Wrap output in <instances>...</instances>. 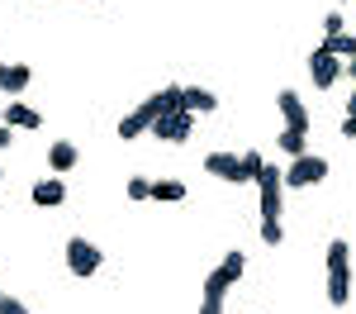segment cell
<instances>
[{
	"label": "cell",
	"instance_id": "1",
	"mask_svg": "<svg viewBox=\"0 0 356 314\" xmlns=\"http://www.w3.org/2000/svg\"><path fill=\"white\" fill-rule=\"evenodd\" d=\"M323 257H328V305L342 310V305L352 300V248H347L342 238H332Z\"/></svg>",
	"mask_w": 356,
	"mask_h": 314
},
{
	"label": "cell",
	"instance_id": "2",
	"mask_svg": "<svg viewBox=\"0 0 356 314\" xmlns=\"http://www.w3.org/2000/svg\"><path fill=\"white\" fill-rule=\"evenodd\" d=\"M280 181L285 186H318V181H328V157H314V152H304V157H290V171H280Z\"/></svg>",
	"mask_w": 356,
	"mask_h": 314
},
{
	"label": "cell",
	"instance_id": "3",
	"mask_svg": "<svg viewBox=\"0 0 356 314\" xmlns=\"http://www.w3.org/2000/svg\"><path fill=\"white\" fill-rule=\"evenodd\" d=\"M257 181V191H261V219H280V205H285V181H280V171L271 162H261V171L252 176Z\"/></svg>",
	"mask_w": 356,
	"mask_h": 314
},
{
	"label": "cell",
	"instance_id": "4",
	"mask_svg": "<svg viewBox=\"0 0 356 314\" xmlns=\"http://www.w3.org/2000/svg\"><path fill=\"white\" fill-rule=\"evenodd\" d=\"M67 267H72V276H95L105 267V253L90 238H67Z\"/></svg>",
	"mask_w": 356,
	"mask_h": 314
},
{
	"label": "cell",
	"instance_id": "5",
	"mask_svg": "<svg viewBox=\"0 0 356 314\" xmlns=\"http://www.w3.org/2000/svg\"><path fill=\"white\" fill-rule=\"evenodd\" d=\"M195 134V114L191 110H171L162 114L157 124H152V139H162V143H191Z\"/></svg>",
	"mask_w": 356,
	"mask_h": 314
},
{
	"label": "cell",
	"instance_id": "6",
	"mask_svg": "<svg viewBox=\"0 0 356 314\" xmlns=\"http://www.w3.org/2000/svg\"><path fill=\"white\" fill-rule=\"evenodd\" d=\"M309 77H314V86H318V91H332V86L342 81V57L314 48V57H309Z\"/></svg>",
	"mask_w": 356,
	"mask_h": 314
},
{
	"label": "cell",
	"instance_id": "7",
	"mask_svg": "<svg viewBox=\"0 0 356 314\" xmlns=\"http://www.w3.org/2000/svg\"><path fill=\"white\" fill-rule=\"evenodd\" d=\"M204 171H209V176H223L228 186H243L247 181L243 157H233V152H209V157H204Z\"/></svg>",
	"mask_w": 356,
	"mask_h": 314
},
{
	"label": "cell",
	"instance_id": "8",
	"mask_svg": "<svg viewBox=\"0 0 356 314\" xmlns=\"http://www.w3.org/2000/svg\"><path fill=\"white\" fill-rule=\"evenodd\" d=\"M275 105H280V114H285V129L309 134V110H304V100L295 95V91H280V95H275Z\"/></svg>",
	"mask_w": 356,
	"mask_h": 314
},
{
	"label": "cell",
	"instance_id": "9",
	"mask_svg": "<svg viewBox=\"0 0 356 314\" xmlns=\"http://www.w3.org/2000/svg\"><path fill=\"white\" fill-rule=\"evenodd\" d=\"M29 81H33V72H29L24 62H0V91L19 95V91H24Z\"/></svg>",
	"mask_w": 356,
	"mask_h": 314
},
{
	"label": "cell",
	"instance_id": "10",
	"mask_svg": "<svg viewBox=\"0 0 356 314\" xmlns=\"http://www.w3.org/2000/svg\"><path fill=\"white\" fill-rule=\"evenodd\" d=\"M76 157H81V152H76V143H53V148H48V167L57 171V176H67V171L76 167Z\"/></svg>",
	"mask_w": 356,
	"mask_h": 314
},
{
	"label": "cell",
	"instance_id": "11",
	"mask_svg": "<svg viewBox=\"0 0 356 314\" xmlns=\"http://www.w3.org/2000/svg\"><path fill=\"white\" fill-rule=\"evenodd\" d=\"M29 196H33V205H43V210H57V205L67 200V186H62V181L53 176V181H38Z\"/></svg>",
	"mask_w": 356,
	"mask_h": 314
},
{
	"label": "cell",
	"instance_id": "12",
	"mask_svg": "<svg viewBox=\"0 0 356 314\" xmlns=\"http://www.w3.org/2000/svg\"><path fill=\"white\" fill-rule=\"evenodd\" d=\"M0 124H10V129H38V124H43V114H38V110H29V105H19V100H15L10 110L0 114Z\"/></svg>",
	"mask_w": 356,
	"mask_h": 314
},
{
	"label": "cell",
	"instance_id": "13",
	"mask_svg": "<svg viewBox=\"0 0 356 314\" xmlns=\"http://www.w3.org/2000/svg\"><path fill=\"white\" fill-rule=\"evenodd\" d=\"M186 110H191V114L219 110V95H214V91H204V86H186Z\"/></svg>",
	"mask_w": 356,
	"mask_h": 314
},
{
	"label": "cell",
	"instance_id": "14",
	"mask_svg": "<svg viewBox=\"0 0 356 314\" xmlns=\"http://www.w3.org/2000/svg\"><path fill=\"white\" fill-rule=\"evenodd\" d=\"M186 196H191L186 181H152V200H162V205H181Z\"/></svg>",
	"mask_w": 356,
	"mask_h": 314
},
{
	"label": "cell",
	"instance_id": "15",
	"mask_svg": "<svg viewBox=\"0 0 356 314\" xmlns=\"http://www.w3.org/2000/svg\"><path fill=\"white\" fill-rule=\"evenodd\" d=\"M323 53H332V57H356V38L352 33H332V38H323L318 43Z\"/></svg>",
	"mask_w": 356,
	"mask_h": 314
},
{
	"label": "cell",
	"instance_id": "16",
	"mask_svg": "<svg viewBox=\"0 0 356 314\" xmlns=\"http://www.w3.org/2000/svg\"><path fill=\"white\" fill-rule=\"evenodd\" d=\"M147 129H152V124H147V119H143V114H124V119H119V139H124V143H134L138 139V134H147Z\"/></svg>",
	"mask_w": 356,
	"mask_h": 314
},
{
	"label": "cell",
	"instance_id": "17",
	"mask_svg": "<svg viewBox=\"0 0 356 314\" xmlns=\"http://www.w3.org/2000/svg\"><path fill=\"white\" fill-rule=\"evenodd\" d=\"M280 152H285V157H304V152H309V148H304V134L300 129H280Z\"/></svg>",
	"mask_w": 356,
	"mask_h": 314
},
{
	"label": "cell",
	"instance_id": "18",
	"mask_svg": "<svg viewBox=\"0 0 356 314\" xmlns=\"http://www.w3.org/2000/svg\"><path fill=\"white\" fill-rule=\"evenodd\" d=\"M243 267H247V253H243V248H233V253H228V257L219 262V272L228 276V285H233L238 276H243Z\"/></svg>",
	"mask_w": 356,
	"mask_h": 314
},
{
	"label": "cell",
	"instance_id": "19",
	"mask_svg": "<svg viewBox=\"0 0 356 314\" xmlns=\"http://www.w3.org/2000/svg\"><path fill=\"white\" fill-rule=\"evenodd\" d=\"M138 114H143L147 124H157V119H162V114H166V95H162V91H157V95H147V100L138 105Z\"/></svg>",
	"mask_w": 356,
	"mask_h": 314
},
{
	"label": "cell",
	"instance_id": "20",
	"mask_svg": "<svg viewBox=\"0 0 356 314\" xmlns=\"http://www.w3.org/2000/svg\"><path fill=\"white\" fill-rule=\"evenodd\" d=\"M261 243H266V248H280V243H285V228H280V219H261Z\"/></svg>",
	"mask_w": 356,
	"mask_h": 314
},
{
	"label": "cell",
	"instance_id": "21",
	"mask_svg": "<svg viewBox=\"0 0 356 314\" xmlns=\"http://www.w3.org/2000/svg\"><path fill=\"white\" fill-rule=\"evenodd\" d=\"M204 295H214V300H223V295H228V276H223L219 267L204 276Z\"/></svg>",
	"mask_w": 356,
	"mask_h": 314
},
{
	"label": "cell",
	"instance_id": "22",
	"mask_svg": "<svg viewBox=\"0 0 356 314\" xmlns=\"http://www.w3.org/2000/svg\"><path fill=\"white\" fill-rule=\"evenodd\" d=\"M129 200H152V181L147 176H129Z\"/></svg>",
	"mask_w": 356,
	"mask_h": 314
},
{
	"label": "cell",
	"instance_id": "23",
	"mask_svg": "<svg viewBox=\"0 0 356 314\" xmlns=\"http://www.w3.org/2000/svg\"><path fill=\"white\" fill-rule=\"evenodd\" d=\"M238 157H243V171H247V181H252L261 171V152H238Z\"/></svg>",
	"mask_w": 356,
	"mask_h": 314
},
{
	"label": "cell",
	"instance_id": "24",
	"mask_svg": "<svg viewBox=\"0 0 356 314\" xmlns=\"http://www.w3.org/2000/svg\"><path fill=\"white\" fill-rule=\"evenodd\" d=\"M0 314H29V305L15 300V295H0Z\"/></svg>",
	"mask_w": 356,
	"mask_h": 314
},
{
	"label": "cell",
	"instance_id": "25",
	"mask_svg": "<svg viewBox=\"0 0 356 314\" xmlns=\"http://www.w3.org/2000/svg\"><path fill=\"white\" fill-rule=\"evenodd\" d=\"M200 314H223V300H214V295H204V300H200Z\"/></svg>",
	"mask_w": 356,
	"mask_h": 314
},
{
	"label": "cell",
	"instance_id": "26",
	"mask_svg": "<svg viewBox=\"0 0 356 314\" xmlns=\"http://www.w3.org/2000/svg\"><path fill=\"white\" fill-rule=\"evenodd\" d=\"M323 29H328V38H332V33H342V10H332L328 19H323Z\"/></svg>",
	"mask_w": 356,
	"mask_h": 314
},
{
	"label": "cell",
	"instance_id": "27",
	"mask_svg": "<svg viewBox=\"0 0 356 314\" xmlns=\"http://www.w3.org/2000/svg\"><path fill=\"white\" fill-rule=\"evenodd\" d=\"M342 139H356V114H347V119H342Z\"/></svg>",
	"mask_w": 356,
	"mask_h": 314
},
{
	"label": "cell",
	"instance_id": "28",
	"mask_svg": "<svg viewBox=\"0 0 356 314\" xmlns=\"http://www.w3.org/2000/svg\"><path fill=\"white\" fill-rule=\"evenodd\" d=\"M342 77H352V81H356V57H347V62H342Z\"/></svg>",
	"mask_w": 356,
	"mask_h": 314
},
{
	"label": "cell",
	"instance_id": "29",
	"mask_svg": "<svg viewBox=\"0 0 356 314\" xmlns=\"http://www.w3.org/2000/svg\"><path fill=\"white\" fill-rule=\"evenodd\" d=\"M10 148V124H0V152Z\"/></svg>",
	"mask_w": 356,
	"mask_h": 314
},
{
	"label": "cell",
	"instance_id": "30",
	"mask_svg": "<svg viewBox=\"0 0 356 314\" xmlns=\"http://www.w3.org/2000/svg\"><path fill=\"white\" fill-rule=\"evenodd\" d=\"M347 114H356V91H352V100H347Z\"/></svg>",
	"mask_w": 356,
	"mask_h": 314
},
{
	"label": "cell",
	"instance_id": "31",
	"mask_svg": "<svg viewBox=\"0 0 356 314\" xmlns=\"http://www.w3.org/2000/svg\"><path fill=\"white\" fill-rule=\"evenodd\" d=\"M337 5H347V0H337Z\"/></svg>",
	"mask_w": 356,
	"mask_h": 314
},
{
	"label": "cell",
	"instance_id": "32",
	"mask_svg": "<svg viewBox=\"0 0 356 314\" xmlns=\"http://www.w3.org/2000/svg\"><path fill=\"white\" fill-rule=\"evenodd\" d=\"M0 181H5V171H0Z\"/></svg>",
	"mask_w": 356,
	"mask_h": 314
}]
</instances>
